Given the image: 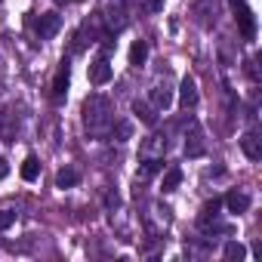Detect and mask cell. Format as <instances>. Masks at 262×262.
Returning a JSON list of instances; mask_svg holds the SVG:
<instances>
[{
  "label": "cell",
  "instance_id": "obj_1",
  "mask_svg": "<svg viewBox=\"0 0 262 262\" xmlns=\"http://www.w3.org/2000/svg\"><path fill=\"white\" fill-rule=\"evenodd\" d=\"M83 126H86L90 136H99V139H105L111 133V126H114V105H111L108 96H102V93L86 96V102H83Z\"/></svg>",
  "mask_w": 262,
  "mask_h": 262
},
{
  "label": "cell",
  "instance_id": "obj_2",
  "mask_svg": "<svg viewBox=\"0 0 262 262\" xmlns=\"http://www.w3.org/2000/svg\"><path fill=\"white\" fill-rule=\"evenodd\" d=\"M59 28H62V16H59V13H43V16L34 22V34H37L40 40L56 37V34H59Z\"/></svg>",
  "mask_w": 262,
  "mask_h": 262
},
{
  "label": "cell",
  "instance_id": "obj_3",
  "mask_svg": "<svg viewBox=\"0 0 262 262\" xmlns=\"http://www.w3.org/2000/svg\"><path fill=\"white\" fill-rule=\"evenodd\" d=\"M207 151V142H204V129L198 120H191V129L185 133V155L188 158H201Z\"/></svg>",
  "mask_w": 262,
  "mask_h": 262
},
{
  "label": "cell",
  "instance_id": "obj_4",
  "mask_svg": "<svg viewBox=\"0 0 262 262\" xmlns=\"http://www.w3.org/2000/svg\"><path fill=\"white\" fill-rule=\"evenodd\" d=\"M194 16L204 28H213L219 22V0H198L194 4Z\"/></svg>",
  "mask_w": 262,
  "mask_h": 262
},
{
  "label": "cell",
  "instance_id": "obj_5",
  "mask_svg": "<svg viewBox=\"0 0 262 262\" xmlns=\"http://www.w3.org/2000/svg\"><path fill=\"white\" fill-rule=\"evenodd\" d=\"M234 19H237L241 37H244V40H253V37H256V19H253V13H250L247 4H234Z\"/></svg>",
  "mask_w": 262,
  "mask_h": 262
},
{
  "label": "cell",
  "instance_id": "obj_6",
  "mask_svg": "<svg viewBox=\"0 0 262 262\" xmlns=\"http://www.w3.org/2000/svg\"><path fill=\"white\" fill-rule=\"evenodd\" d=\"M111 74H114V68H111V62H108L105 56H99L96 62H90V83L102 86V83L111 80Z\"/></svg>",
  "mask_w": 262,
  "mask_h": 262
},
{
  "label": "cell",
  "instance_id": "obj_7",
  "mask_svg": "<svg viewBox=\"0 0 262 262\" xmlns=\"http://www.w3.org/2000/svg\"><path fill=\"white\" fill-rule=\"evenodd\" d=\"M164 151H167V139L161 133H151L139 145V158H164Z\"/></svg>",
  "mask_w": 262,
  "mask_h": 262
},
{
  "label": "cell",
  "instance_id": "obj_8",
  "mask_svg": "<svg viewBox=\"0 0 262 262\" xmlns=\"http://www.w3.org/2000/svg\"><path fill=\"white\" fill-rule=\"evenodd\" d=\"M241 151L250 161H259L262 158V139H259V133H253V129H250V133H244L241 136Z\"/></svg>",
  "mask_w": 262,
  "mask_h": 262
},
{
  "label": "cell",
  "instance_id": "obj_9",
  "mask_svg": "<svg viewBox=\"0 0 262 262\" xmlns=\"http://www.w3.org/2000/svg\"><path fill=\"white\" fill-rule=\"evenodd\" d=\"M179 102H182L185 111L198 105V83H194V77H182V83H179Z\"/></svg>",
  "mask_w": 262,
  "mask_h": 262
},
{
  "label": "cell",
  "instance_id": "obj_10",
  "mask_svg": "<svg viewBox=\"0 0 262 262\" xmlns=\"http://www.w3.org/2000/svg\"><path fill=\"white\" fill-rule=\"evenodd\" d=\"M16 129H19V120H16V114H13L10 108H0V139H4V142H10V139L16 136Z\"/></svg>",
  "mask_w": 262,
  "mask_h": 262
},
{
  "label": "cell",
  "instance_id": "obj_11",
  "mask_svg": "<svg viewBox=\"0 0 262 262\" xmlns=\"http://www.w3.org/2000/svg\"><path fill=\"white\" fill-rule=\"evenodd\" d=\"M151 105L158 108V111H167L170 105H173V90H170V83L164 80V83H158L155 90H151Z\"/></svg>",
  "mask_w": 262,
  "mask_h": 262
},
{
  "label": "cell",
  "instance_id": "obj_12",
  "mask_svg": "<svg viewBox=\"0 0 262 262\" xmlns=\"http://www.w3.org/2000/svg\"><path fill=\"white\" fill-rule=\"evenodd\" d=\"M225 207H228V213L241 216V213L250 210V194H247V191H231V194L225 198Z\"/></svg>",
  "mask_w": 262,
  "mask_h": 262
},
{
  "label": "cell",
  "instance_id": "obj_13",
  "mask_svg": "<svg viewBox=\"0 0 262 262\" xmlns=\"http://www.w3.org/2000/svg\"><path fill=\"white\" fill-rule=\"evenodd\" d=\"M65 93H68V65L62 62V68H59V74H56V80H53V102L59 105V102L65 99Z\"/></svg>",
  "mask_w": 262,
  "mask_h": 262
},
{
  "label": "cell",
  "instance_id": "obj_14",
  "mask_svg": "<svg viewBox=\"0 0 262 262\" xmlns=\"http://www.w3.org/2000/svg\"><path fill=\"white\" fill-rule=\"evenodd\" d=\"M139 161H142V164L136 167V176H139V179H151V176L164 167V158H139Z\"/></svg>",
  "mask_w": 262,
  "mask_h": 262
},
{
  "label": "cell",
  "instance_id": "obj_15",
  "mask_svg": "<svg viewBox=\"0 0 262 262\" xmlns=\"http://www.w3.org/2000/svg\"><path fill=\"white\" fill-rule=\"evenodd\" d=\"M155 111H158V108H155V105H148V102H139V99L133 102V114H136L142 123H148V126H155V120H158V114H155Z\"/></svg>",
  "mask_w": 262,
  "mask_h": 262
},
{
  "label": "cell",
  "instance_id": "obj_16",
  "mask_svg": "<svg viewBox=\"0 0 262 262\" xmlns=\"http://www.w3.org/2000/svg\"><path fill=\"white\" fill-rule=\"evenodd\" d=\"M77 182H80V173L74 167H65V170L56 173V188H74Z\"/></svg>",
  "mask_w": 262,
  "mask_h": 262
},
{
  "label": "cell",
  "instance_id": "obj_17",
  "mask_svg": "<svg viewBox=\"0 0 262 262\" xmlns=\"http://www.w3.org/2000/svg\"><path fill=\"white\" fill-rule=\"evenodd\" d=\"M145 59H148V43L145 40H136L133 47H129V65H145Z\"/></svg>",
  "mask_w": 262,
  "mask_h": 262
},
{
  "label": "cell",
  "instance_id": "obj_18",
  "mask_svg": "<svg viewBox=\"0 0 262 262\" xmlns=\"http://www.w3.org/2000/svg\"><path fill=\"white\" fill-rule=\"evenodd\" d=\"M37 176H40V161H37L34 155H28L25 164H22V179H25V182H34Z\"/></svg>",
  "mask_w": 262,
  "mask_h": 262
},
{
  "label": "cell",
  "instance_id": "obj_19",
  "mask_svg": "<svg viewBox=\"0 0 262 262\" xmlns=\"http://www.w3.org/2000/svg\"><path fill=\"white\" fill-rule=\"evenodd\" d=\"M108 136H114L117 142H126L129 136H133V123H129V120H120V123H117V120H114V126H111Z\"/></svg>",
  "mask_w": 262,
  "mask_h": 262
},
{
  "label": "cell",
  "instance_id": "obj_20",
  "mask_svg": "<svg viewBox=\"0 0 262 262\" xmlns=\"http://www.w3.org/2000/svg\"><path fill=\"white\" fill-rule=\"evenodd\" d=\"M179 182H182V170H179V167H170V170L164 173V182H161V185H164V191H176Z\"/></svg>",
  "mask_w": 262,
  "mask_h": 262
},
{
  "label": "cell",
  "instance_id": "obj_21",
  "mask_svg": "<svg viewBox=\"0 0 262 262\" xmlns=\"http://www.w3.org/2000/svg\"><path fill=\"white\" fill-rule=\"evenodd\" d=\"M222 253H225V259H228V262H241V259L247 256V247H244V244H237V241H228Z\"/></svg>",
  "mask_w": 262,
  "mask_h": 262
},
{
  "label": "cell",
  "instance_id": "obj_22",
  "mask_svg": "<svg viewBox=\"0 0 262 262\" xmlns=\"http://www.w3.org/2000/svg\"><path fill=\"white\" fill-rule=\"evenodd\" d=\"M16 219H19V213H16V210H0V231L13 228V225H16Z\"/></svg>",
  "mask_w": 262,
  "mask_h": 262
},
{
  "label": "cell",
  "instance_id": "obj_23",
  "mask_svg": "<svg viewBox=\"0 0 262 262\" xmlns=\"http://www.w3.org/2000/svg\"><path fill=\"white\" fill-rule=\"evenodd\" d=\"M164 4H167V0H148V10H151V13H161Z\"/></svg>",
  "mask_w": 262,
  "mask_h": 262
},
{
  "label": "cell",
  "instance_id": "obj_24",
  "mask_svg": "<svg viewBox=\"0 0 262 262\" xmlns=\"http://www.w3.org/2000/svg\"><path fill=\"white\" fill-rule=\"evenodd\" d=\"M7 176H10V164L0 158V179H7Z\"/></svg>",
  "mask_w": 262,
  "mask_h": 262
},
{
  "label": "cell",
  "instance_id": "obj_25",
  "mask_svg": "<svg viewBox=\"0 0 262 262\" xmlns=\"http://www.w3.org/2000/svg\"><path fill=\"white\" fill-rule=\"evenodd\" d=\"M231 4H244V0H231Z\"/></svg>",
  "mask_w": 262,
  "mask_h": 262
}]
</instances>
